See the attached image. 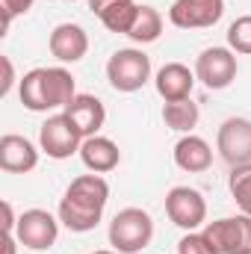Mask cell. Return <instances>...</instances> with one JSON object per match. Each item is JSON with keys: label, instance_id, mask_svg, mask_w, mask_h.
<instances>
[{"label": "cell", "instance_id": "obj_11", "mask_svg": "<svg viewBox=\"0 0 251 254\" xmlns=\"http://www.w3.org/2000/svg\"><path fill=\"white\" fill-rule=\"evenodd\" d=\"M225 15V0H175L169 21L181 30H204L219 24Z\"/></svg>", "mask_w": 251, "mask_h": 254}, {"label": "cell", "instance_id": "obj_3", "mask_svg": "<svg viewBox=\"0 0 251 254\" xmlns=\"http://www.w3.org/2000/svg\"><path fill=\"white\" fill-rule=\"evenodd\" d=\"M154 240V219L142 207H125L110 222V246L119 254H136Z\"/></svg>", "mask_w": 251, "mask_h": 254}, {"label": "cell", "instance_id": "obj_16", "mask_svg": "<svg viewBox=\"0 0 251 254\" xmlns=\"http://www.w3.org/2000/svg\"><path fill=\"white\" fill-rule=\"evenodd\" d=\"M154 83H157V92L163 101H184V98H192L195 74L184 63H166L157 71Z\"/></svg>", "mask_w": 251, "mask_h": 254}, {"label": "cell", "instance_id": "obj_29", "mask_svg": "<svg viewBox=\"0 0 251 254\" xmlns=\"http://www.w3.org/2000/svg\"><path fill=\"white\" fill-rule=\"evenodd\" d=\"M92 254H116V252H92Z\"/></svg>", "mask_w": 251, "mask_h": 254}, {"label": "cell", "instance_id": "obj_10", "mask_svg": "<svg viewBox=\"0 0 251 254\" xmlns=\"http://www.w3.org/2000/svg\"><path fill=\"white\" fill-rule=\"evenodd\" d=\"M195 77L207 89H228L237 77V54L231 48H207L195 63Z\"/></svg>", "mask_w": 251, "mask_h": 254}, {"label": "cell", "instance_id": "obj_20", "mask_svg": "<svg viewBox=\"0 0 251 254\" xmlns=\"http://www.w3.org/2000/svg\"><path fill=\"white\" fill-rule=\"evenodd\" d=\"M136 15H139V6H136L133 0H119V3H113L110 9H104L98 18H101V24H104L110 33L127 36L130 27H133V21H136Z\"/></svg>", "mask_w": 251, "mask_h": 254}, {"label": "cell", "instance_id": "obj_28", "mask_svg": "<svg viewBox=\"0 0 251 254\" xmlns=\"http://www.w3.org/2000/svg\"><path fill=\"white\" fill-rule=\"evenodd\" d=\"M113 3H119V0H89V9L95 12V15H101L104 9H110Z\"/></svg>", "mask_w": 251, "mask_h": 254}, {"label": "cell", "instance_id": "obj_21", "mask_svg": "<svg viewBox=\"0 0 251 254\" xmlns=\"http://www.w3.org/2000/svg\"><path fill=\"white\" fill-rule=\"evenodd\" d=\"M228 190H231V195H234L237 207H240L246 216H251V163H246V166H234V169H231Z\"/></svg>", "mask_w": 251, "mask_h": 254}, {"label": "cell", "instance_id": "obj_12", "mask_svg": "<svg viewBox=\"0 0 251 254\" xmlns=\"http://www.w3.org/2000/svg\"><path fill=\"white\" fill-rule=\"evenodd\" d=\"M39 166V151L27 136L6 133L0 139V169L9 175H27Z\"/></svg>", "mask_w": 251, "mask_h": 254}, {"label": "cell", "instance_id": "obj_18", "mask_svg": "<svg viewBox=\"0 0 251 254\" xmlns=\"http://www.w3.org/2000/svg\"><path fill=\"white\" fill-rule=\"evenodd\" d=\"M201 119V110L192 98H184V101H166L163 107V122L166 127L178 130V133H192V127L198 125Z\"/></svg>", "mask_w": 251, "mask_h": 254}, {"label": "cell", "instance_id": "obj_5", "mask_svg": "<svg viewBox=\"0 0 251 254\" xmlns=\"http://www.w3.org/2000/svg\"><path fill=\"white\" fill-rule=\"evenodd\" d=\"M204 237L219 254H251V216H225L207 222Z\"/></svg>", "mask_w": 251, "mask_h": 254}, {"label": "cell", "instance_id": "obj_19", "mask_svg": "<svg viewBox=\"0 0 251 254\" xmlns=\"http://www.w3.org/2000/svg\"><path fill=\"white\" fill-rule=\"evenodd\" d=\"M160 33H163V15L154 6H139V15H136V21H133L127 36L136 45H151V42L160 39Z\"/></svg>", "mask_w": 251, "mask_h": 254}, {"label": "cell", "instance_id": "obj_22", "mask_svg": "<svg viewBox=\"0 0 251 254\" xmlns=\"http://www.w3.org/2000/svg\"><path fill=\"white\" fill-rule=\"evenodd\" d=\"M228 48L234 54L251 57V15H240L231 27H228Z\"/></svg>", "mask_w": 251, "mask_h": 254}, {"label": "cell", "instance_id": "obj_15", "mask_svg": "<svg viewBox=\"0 0 251 254\" xmlns=\"http://www.w3.org/2000/svg\"><path fill=\"white\" fill-rule=\"evenodd\" d=\"M80 160H83V166H86L89 172L107 175V172L119 169L122 151H119V145H116L113 139H107V136H89V139H83V145H80Z\"/></svg>", "mask_w": 251, "mask_h": 254}, {"label": "cell", "instance_id": "obj_14", "mask_svg": "<svg viewBox=\"0 0 251 254\" xmlns=\"http://www.w3.org/2000/svg\"><path fill=\"white\" fill-rule=\"evenodd\" d=\"M48 48L60 63H80L89 51V36L80 24H60V27H54Z\"/></svg>", "mask_w": 251, "mask_h": 254}, {"label": "cell", "instance_id": "obj_6", "mask_svg": "<svg viewBox=\"0 0 251 254\" xmlns=\"http://www.w3.org/2000/svg\"><path fill=\"white\" fill-rule=\"evenodd\" d=\"M39 145L51 160H68L71 154H80L83 136L71 125V119L65 113H60V116H51L39 127Z\"/></svg>", "mask_w": 251, "mask_h": 254}, {"label": "cell", "instance_id": "obj_1", "mask_svg": "<svg viewBox=\"0 0 251 254\" xmlns=\"http://www.w3.org/2000/svg\"><path fill=\"white\" fill-rule=\"evenodd\" d=\"M110 201V184L101 175H80L68 184L60 201V222L74 234H89L98 228L104 207Z\"/></svg>", "mask_w": 251, "mask_h": 254}, {"label": "cell", "instance_id": "obj_7", "mask_svg": "<svg viewBox=\"0 0 251 254\" xmlns=\"http://www.w3.org/2000/svg\"><path fill=\"white\" fill-rule=\"evenodd\" d=\"M216 151L219 157L234 169L251 163V122L249 119H225L216 133Z\"/></svg>", "mask_w": 251, "mask_h": 254}, {"label": "cell", "instance_id": "obj_17", "mask_svg": "<svg viewBox=\"0 0 251 254\" xmlns=\"http://www.w3.org/2000/svg\"><path fill=\"white\" fill-rule=\"evenodd\" d=\"M175 163H178V169H184L189 175L207 172L210 163H213V148L207 145V139L187 133V136L178 139V145H175Z\"/></svg>", "mask_w": 251, "mask_h": 254}, {"label": "cell", "instance_id": "obj_24", "mask_svg": "<svg viewBox=\"0 0 251 254\" xmlns=\"http://www.w3.org/2000/svg\"><path fill=\"white\" fill-rule=\"evenodd\" d=\"M33 3H36V0H0V6H3V36L9 33L12 18H15V15H27V12L33 9Z\"/></svg>", "mask_w": 251, "mask_h": 254}, {"label": "cell", "instance_id": "obj_30", "mask_svg": "<svg viewBox=\"0 0 251 254\" xmlns=\"http://www.w3.org/2000/svg\"><path fill=\"white\" fill-rule=\"evenodd\" d=\"M68 3H74V0H68Z\"/></svg>", "mask_w": 251, "mask_h": 254}, {"label": "cell", "instance_id": "obj_13", "mask_svg": "<svg viewBox=\"0 0 251 254\" xmlns=\"http://www.w3.org/2000/svg\"><path fill=\"white\" fill-rule=\"evenodd\" d=\"M63 113L71 119V125L77 127V133H80L83 139L98 136V130L107 122V110H104L101 98H95V95H77Z\"/></svg>", "mask_w": 251, "mask_h": 254}, {"label": "cell", "instance_id": "obj_9", "mask_svg": "<svg viewBox=\"0 0 251 254\" xmlns=\"http://www.w3.org/2000/svg\"><path fill=\"white\" fill-rule=\"evenodd\" d=\"M166 213L178 228L198 231L207 222V201L192 187H172L169 195H166Z\"/></svg>", "mask_w": 251, "mask_h": 254}, {"label": "cell", "instance_id": "obj_4", "mask_svg": "<svg viewBox=\"0 0 251 254\" xmlns=\"http://www.w3.org/2000/svg\"><path fill=\"white\" fill-rule=\"evenodd\" d=\"M107 80L116 92H139L151 80V57L139 48H122L107 63Z\"/></svg>", "mask_w": 251, "mask_h": 254}, {"label": "cell", "instance_id": "obj_27", "mask_svg": "<svg viewBox=\"0 0 251 254\" xmlns=\"http://www.w3.org/2000/svg\"><path fill=\"white\" fill-rule=\"evenodd\" d=\"M3 254H18V237L15 234H3Z\"/></svg>", "mask_w": 251, "mask_h": 254}, {"label": "cell", "instance_id": "obj_23", "mask_svg": "<svg viewBox=\"0 0 251 254\" xmlns=\"http://www.w3.org/2000/svg\"><path fill=\"white\" fill-rule=\"evenodd\" d=\"M178 254H219V252L210 246L204 231H187L178 243Z\"/></svg>", "mask_w": 251, "mask_h": 254}, {"label": "cell", "instance_id": "obj_2", "mask_svg": "<svg viewBox=\"0 0 251 254\" xmlns=\"http://www.w3.org/2000/svg\"><path fill=\"white\" fill-rule=\"evenodd\" d=\"M18 95H21V104L33 113H48V110H60L68 107L80 92L74 86V77L71 71H65L63 65H54V68H33L21 77V86H18Z\"/></svg>", "mask_w": 251, "mask_h": 254}, {"label": "cell", "instance_id": "obj_8", "mask_svg": "<svg viewBox=\"0 0 251 254\" xmlns=\"http://www.w3.org/2000/svg\"><path fill=\"white\" fill-rule=\"evenodd\" d=\"M15 237L24 249H33V252H45L57 243L60 237V222L48 213V210H24L18 216V228H15Z\"/></svg>", "mask_w": 251, "mask_h": 254}, {"label": "cell", "instance_id": "obj_25", "mask_svg": "<svg viewBox=\"0 0 251 254\" xmlns=\"http://www.w3.org/2000/svg\"><path fill=\"white\" fill-rule=\"evenodd\" d=\"M0 210H3V234H15L18 219H15V213H12V204H9V201H3V204H0Z\"/></svg>", "mask_w": 251, "mask_h": 254}, {"label": "cell", "instance_id": "obj_26", "mask_svg": "<svg viewBox=\"0 0 251 254\" xmlns=\"http://www.w3.org/2000/svg\"><path fill=\"white\" fill-rule=\"evenodd\" d=\"M3 71H6V77H3L0 95H9V89H12V83H15V68H12V60H9V57H3Z\"/></svg>", "mask_w": 251, "mask_h": 254}]
</instances>
